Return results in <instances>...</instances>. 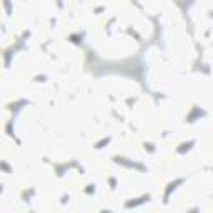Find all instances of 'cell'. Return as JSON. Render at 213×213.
Here are the masks:
<instances>
[{
    "label": "cell",
    "mask_w": 213,
    "mask_h": 213,
    "mask_svg": "<svg viewBox=\"0 0 213 213\" xmlns=\"http://www.w3.org/2000/svg\"><path fill=\"white\" fill-rule=\"evenodd\" d=\"M32 195H35V188H30L28 191H23V193H22V200H23L25 203L30 202V197H32Z\"/></svg>",
    "instance_id": "obj_3"
},
{
    "label": "cell",
    "mask_w": 213,
    "mask_h": 213,
    "mask_svg": "<svg viewBox=\"0 0 213 213\" xmlns=\"http://www.w3.org/2000/svg\"><path fill=\"white\" fill-rule=\"evenodd\" d=\"M0 168H2V170H5L7 173H10V171H12V168L8 167L7 163H4V162H0Z\"/></svg>",
    "instance_id": "obj_4"
},
{
    "label": "cell",
    "mask_w": 213,
    "mask_h": 213,
    "mask_svg": "<svg viewBox=\"0 0 213 213\" xmlns=\"http://www.w3.org/2000/svg\"><path fill=\"white\" fill-rule=\"evenodd\" d=\"M85 193H87V195H92V193H95V185H88V188L85 190Z\"/></svg>",
    "instance_id": "obj_5"
},
{
    "label": "cell",
    "mask_w": 213,
    "mask_h": 213,
    "mask_svg": "<svg viewBox=\"0 0 213 213\" xmlns=\"http://www.w3.org/2000/svg\"><path fill=\"white\" fill-rule=\"evenodd\" d=\"M183 182H185V178H178V180H175V182H170V183L167 185V190H165V195H163V203H165V205H167V203L170 202L168 198H170L171 191L177 190V186H178L180 183H183Z\"/></svg>",
    "instance_id": "obj_2"
},
{
    "label": "cell",
    "mask_w": 213,
    "mask_h": 213,
    "mask_svg": "<svg viewBox=\"0 0 213 213\" xmlns=\"http://www.w3.org/2000/svg\"><path fill=\"white\" fill-rule=\"evenodd\" d=\"M110 185H112V190L115 188V185H117V180L115 178H110Z\"/></svg>",
    "instance_id": "obj_6"
},
{
    "label": "cell",
    "mask_w": 213,
    "mask_h": 213,
    "mask_svg": "<svg viewBox=\"0 0 213 213\" xmlns=\"http://www.w3.org/2000/svg\"><path fill=\"white\" fill-rule=\"evenodd\" d=\"M150 198H151V195L150 193H147V195H143V197H140V198H132V200H127V202L123 203V208H137V206H140V205H145V203H148L150 202Z\"/></svg>",
    "instance_id": "obj_1"
}]
</instances>
